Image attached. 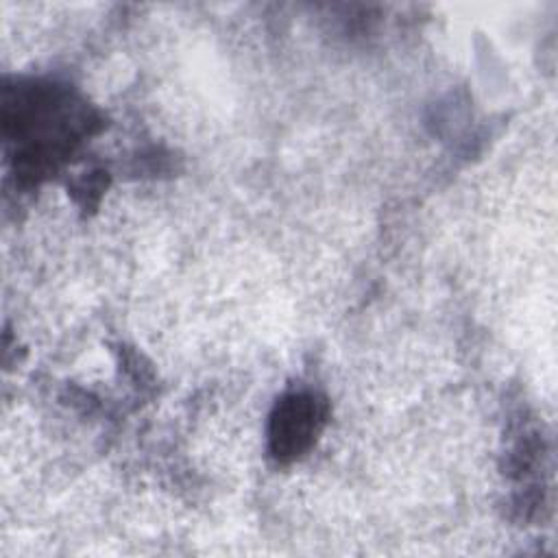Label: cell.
<instances>
[{"label":"cell","instance_id":"1","mask_svg":"<svg viewBox=\"0 0 558 558\" xmlns=\"http://www.w3.org/2000/svg\"><path fill=\"white\" fill-rule=\"evenodd\" d=\"M87 111L70 92L48 83L4 87L2 126L7 137L22 142L15 153L20 177L46 174L87 131Z\"/></svg>","mask_w":558,"mask_h":558},{"label":"cell","instance_id":"2","mask_svg":"<svg viewBox=\"0 0 558 558\" xmlns=\"http://www.w3.org/2000/svg\"><path fill=\"white\" fill-rule=\"evenodd\" d=\"M327 423V401L312 390L283 395L268 418V451L277 462L305 456Z\"/></svg>","mask_w":558,"mask_h":558}]
</instances>
